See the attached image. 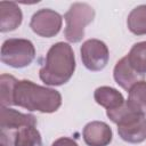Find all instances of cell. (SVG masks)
I'll use <instances>...</instances> for the list:
<instances>
[{
    "mask_svg": "<svg viewBox=\"0 0 146 146\" xmlns=\"http://www.w3.org/2000/svg\"><path fill=\"white\" fill-rule=\"evenodd\" d=\"M110 120L117 124V133L127 143L139 144L146 140V117L132 111L127 102L114 110L106 111Z\"/></svg>",
    "mask_w": 146,
    "mask_h": 146,
    "instance_id": "cell-3",
    "label": "cell"
},
{
    "mask_svg": "<svg viewBox=\"0 0 146 146\" xmlns=\"http://www.w3.org/2000/svg\"><path fill=\"white\" fill-rule=\"evenodd\" d=\"M51 146H79L76 144L75 140H73L72 138L68 137H60L58 139H56Z\"/></svg>",
    "mask_w": 146,
    "mask_h": 146,
    "instance_id": "cell-18",
    "label": "cell"
},
{
    "mask_svg": "<svg viewBox=\"0 0 146 146\" xmlns=\"http://www.w3.org/2000/svg\"><path fill=\"white\" fill-rule=\"evenodd\" d=\"M14 105L30 112L54 113L62 105L59 91L39 86L30 80L17 81L14 89Z\"/></svg>",
    "mask_w": 146,
    "mask_h": 146,
    "instance_id": "cell-1",
    "label": "cell"
},
{
    "mask_svg": "<svg viewBox=\"0 0 146 146\" xmlns=\"http://www.w3.org/2000/svg\"><path fill=\"white\" fill-rule=\"evenodd\" d=\"M35 57V48L27 39L10 38L1 46V62L15 68L30 65Z\"/></svg>",
    "mask_w": 146,
    "mask_h": 146,
    "instance_id": "cell-5",
    "label": "cell"
},
{
    "mask_svg": "<svg viewBox=\"0 0 146 146\" xmlns=\"http://www.w3.org/2000/svg\"><path fill=\"white\" fill-rule=\"evenodd\" d=\"M131 67L139 74H146V41L135 43L127 55Z\"/></svg>",
    "mask_w": 146,
    "mask_h": 146,
    "instance_id": "cell-15",
    "label": "cell"
},
{
    "mask_svg": "<svg viewBox=\"0 0 146 146\" xmlns=\"http://www.w3.org/2000/svg\"><path fill=\"white\" fill-rule=\"evenodd\" d=\"M23 19V14L17 3L11 1L0 2V31L9 32L16 30Z\"/></svg>",
    "mask_w": 146,
    "mask_h": 146,
    "instance_id": "cell-11",
    "label": "cell"
},
{
    "mask_svg": "<svg viewBox=\"0 0 146 146\" xmlns=\"http://www.w3.org/2000/svg\"><path fill=\"white\" fill-rule=\"evenodd\" d=\"M113 76H114L115 82L122 89L129 91L137 82L144 80L145 75H141V74L137 73L131 67V65L129 64L128 58L125 56L116 63V65L114 67V71H113Z\"/></svg>",
    "mask_w": 146,
    "mask_h": 146,
    "instance_id": "cell-10",
    "label": "cell"
},
{
    "mask_svg": "<svg viewBox=\"0 0 146 146\" xmlns=\"http://www.w3.org/2000/svg\"><path fill=\"white\" fill-rule=\"evenodd\" d=\"M13 146H42V138L35 125L23 127L16 131Z\"/></svg>",
    "mask_w": 146,
    "mask_h": 146,
    "instance_id": "cell-14",
    "label": "cell"
},
{
    "mask_svg": "<svg viewBox=\"0 0 146 146\" xmlns=\"http://www.w3.org/2000/svg\"><path fill=\"white\" fill-rule=\"evenodd\" d=\"M94 98L96 103L105 107L106 111L117 108L125 103L124 97L120 91H117L115 88L107 87V86L97 88L94 92Z\"/></svg>",
    "mask_w": 146,
    "mask_h": 146,
    "instance_id": "cell-12",
    "label": "cell"
},
{
    "mask_svg": "<svg viewBox=\"0 0 146 146\" xmlns=\"http://www.w3.org/2000/svg\"><path fill=\"white\" fill-rule=\"evenodd\" d=\"M127 104L132 111L143 115L146 114V81L145 80L137 82L129 90Z\"/></svg>",
    "mask_w": 146,
    "mask_h": 146,
    "instance_id": "cell-13",
    "label": "cell"
},
{
    "mask_svg": "<svg viewBox=\"0 0 146 146\" xmlns=\"http://www.w3.org/2000/svg\"><path fill=\"white\" fill-rule=\"evenodd\" d=\"M17 80L9 74H1L0 76V94H1V106L9 107L14 105V89Z\"/></svg>",
    "mask_w": 146,
    "mask_h": 146,
    "instance_id": "cell-17",
    "label": "cell"
},
{
    "mask_svg": "<svg viewBox=\"0 0 146 146\" xmlns=\"http://www.w3.org/2000/svg\"><path fill=\"white\" fill-rule=\"evenodd\" d=\"M27 125H36V119L32 114H24L7 106L0 107V140L1 146H13L17 130Z\"/></svg>",
    "mask_w": 146,
    "mask_h": 146,
    "instance_id": "cell-6",
    "label": "cell"
},
{
    "mask_svg": "<svg viewBox=\"0 0 146 146\" xmlns=\"http://www.w3.org/2000/svg\"><path fill=\"white\" fill-rule=\"evenodd\" d=\"M83 65L89 71H102L108 63L110 51L105 42L98 39H89L84 41L80 48Z\"/></svg>",
    "mask_w": 146,
    "mask_h": 146,
    "instance_id": "cell-7",
    "label": "cell"
},
{
    "mask_svg": "<svg viewBox=\"0 0 146 146\" xmlns=\"http://www.w3.org/2000/svg\"><path fill=\"white\" fill-rule=\"evenodd\" d=\"M127 25L130 32L136 35L146 34V5L133 8L127 18Z\"/></svg>",
    "mask_w": 146,
    "mask_h": 146,
    "instance_id": "cell-16",
    "label": "cell"
},
{
    "mask_svg": "<svg viewBox=\"0 0 146 146\" xmlns=\"http://www.w3.org/2000/svg\"><path fill=\"white\" fill-rule=\"evenodd\" d=\"M63 17L55 10L42 8L33 14L30 27L32 31L43 38L55 36L62 29Z\"/></svg>",
    "mask_w": 146,
    "mask_h": 146,
    "instance_id": "cell-8",
    "label": "cell"
},
{
    "mask_svg": "<svg viewBox=\"0 0 146 146\" xmlns=\"http://www.w3.org/2000/svg\"><path fill=\"white\" fill-rule=\"evenodd\" d=\"M83 140L88 146H107L112 141V129L102 121H91L83 128Z\"/></svg>",
    "mask_w": 146,
    "mask_h": 146,
    "instance_id": "cell-9",
    "label": "cell"
},
{
    "mask_svg": "<svg viewBox=\"0 0 146 146\" xmlns=\"http://www.w3.org/2000/svg\"><path fill=\"white\" fill-rule=\"evenodd\" d=\"M74 71L75 57L72 47L66 42H57L48 50L39 76L47 86H62L70 81Z\"/></svg>",
    "mask_w": 146,
    "mask_h": 146,
    "instance_id": "cell-2",
    "label": "cell"
},
{
    "mask_svg": "<svg viewBox=\"0 0 146 146\" xmlns=\"http://www.w3.org/2000/svg\"><path fill=\"white\" fill-rule=\"evenodd\" d=\"M95 18V9L86 2H75L64 15L66 27L65 38L68 42L76 43L84 36V27Z\"/></svg>",
    "mask_w": 146,
    "mask_h": 146,
    "instance_id": "cell-4",
    "label": "cell"
}]
</instances>
